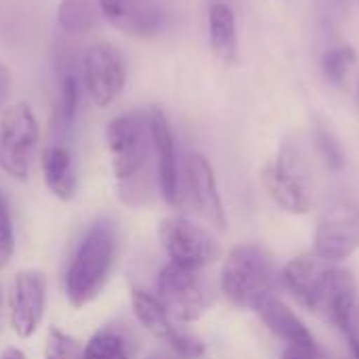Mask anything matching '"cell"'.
Instances as JSON below:
<instances>
[{"instance_id": "30bf717a", "label": "cell", "mask_w": 359, "mask_h": 359, "mask_svg": "<svg viewBox=\"0 0 359 359\" xmlns=\"http://www.w3.org/2000/svg\"><path fill=\"white\" fill-rule=\"evenodd\" d=\"M181 189H183V198L187 196V200L204 221H208L212 227L221 231L227 227V217L217 187L215 170L202 154L194 151L187 156L185 170L181 177Z\"/></svg>"}, {"instance_id": "8fae6325", "label": "cell", "mask_w": 359, "mask_h": 359, "mask_svg": "<svg viewBox=\"0 0 359 359\" xmlns=\"http://www.w3.org/2000/svg\"><path fill=\"white\" fill-rule=\"evenodd\" d=\"M149 130H151V145L156 158V181L164 202L172 208L183 204V189H181V170L177 160V147L170 122L160 107H151L147 111Z\"/></svg>"}, {"instance_id": "5b68a950", "label": "cell", "mask_w": 359, "mask_h": 359, "mask_svg": "<svg viewBox=\"0 0 359 359\" xmlns=\"http://www.w3.org/2000/svg\"><path fill=\"white\" fill-rule=\"evenodd\" d=\"M160 244L170 263L198 271L221 259V244L202 225L185 217H168L158 227Z\"/></svg>"}, {"instance_id": "4fadbf2b", "label": "cell", "mask_w": 359, "mask_h": 359, "mask_svg": "<svg viewBox=\"0 0 359 359\" xmlns=\"http://www.w3.org/2000/svg\"><path fill=\"white\" fill-rule=\"evenodd\" d=\"M46 282L40 271H19L8 288L11 326L21 339H29L44 316Z\"/></svg>"}, {"instance_id": "7c38bea8", "label": "cell", "mask_w": 359, "mask_h": 359, "mask_svg": "<svg viewBox=\"0 0 359 359\" xmlns=\"http://www.w3.org/2000/svg\"><path fill=\"white\" fill-rule=\"evenodd\" d=\"M332 267L318 252H303L284 267L282 284L305 309L320 313Z\"/></svg>"}, {"instance_id": "2e32d148", "label": "cell", "mask_w": 359, "mask_h": 359, "mask_svg": "<svg viewBox=\"0 0 359 359\" xmlns=\"http://www.w3.org/2000/svg\"><path fill=\"white\" fill-rule=\"evenodd\" d=\"M358 309V284L351 271L332 267L326 294L322 301V311L326 320H330L339 330H347L351 324V318Z\"/></svg>"}, {"instance_id": "8992f818", "label": "cell", "mask_w": 359, "mask_h": 359, "mask_svg": "<svg viewBox=\"0 0 359 359\" xmlns=\"http://www.w3.org/2000/svg\"><path fill=\"white\" fill-rule=\"evenodd\" d=\"M36 143L38 122L32 107L23 101L6 107L0 120V168L17 181H27Z\"/></svg>"}, {"instance_id": "3957f363", "label": "cell", "mask_w": 359, "mask_h": 359, "mask_svg": "<svg viewBox=\"0 0 359 359\" xmlns=\"http://www.w3.org/2000/svg\"><path fill=\"white\" fill-rule=\"evenodd\" d=\"M276 284V265L263 246L240 244L229 250L221 271V288L236 307L257 311L273 297Z\"/></svg>"}, {"instance_id": "e0dca14e", "label": "cell", "mask_w": 359, "mask_h": 359, "mask_svg": "<svg viewBox=\"0 0 359 359\" xmlns=\"http://www.w3.org/2000/svg\"><path fill=\"white\" fill-rule=\"evenodd\" d=\"M40 164L46 189L63 202L72 200L76 194V170L72 151L63 143H50L42 151Z\"/></svg>"}, {"instance_id": "f1b7e54d", "label": "cell", "mask_w": 359, "mask_h": 359, "mask_svg": "<svg viewBox=\"0 0 359 359\" xmlns=\"http://www.w3.org/2000/svg\"><path fill=\"white\" fill-rule=\"evenodd\" d=\"M0 359H25V353L17 347H6L2 353H0Z\"/></svg>"}, {"instance_id": "7402d4cb", "label": "cell", "mask_w": 359, "mask_h": 359, "mask_svg": "<svg viewBox=\"0 0 359 359\" xmlns=\"http://www.w3.org/2000/svg\"><path fill=\"white\" fill-rule=\"evenodd\" d=\"M84 359H130V349L124 337L111 330L97 332L84 347Z\"/></svg>"}, {"instance_id": "ba28073f", "label": "cell", "mask_w": 359, "mask_h": 359, "mask_svg": "<svg viewBox=\"0 0 359 359\" xmlns=\"http://www.w3.org/2000/svg\"><path fill=\"white\" fill-rule=\"evenodd\" d=\"M355 250H359V200L339 198L320 215L313 252L330 263H339Z\"/></svg>"}, {"instance_id": "ffe728a7", "label": "cell", "mask_w": 359, "mask_h": 359, "mask_svg": "<svg viewBox=\"0 0 359 359\" xmlns=\"http://www.w3.org/2000/svg\"><path fill=\"white\" fill-rule=\"evenodd\" d=\"M130 305H133V311H135L137 320L141 322V326L147 328L158 339H162L164 343H168V347L181 337L183 330H179L172 324V318L168 316V311L164 309V305L160 303L158 297L149 294L143 288H133Z\"/></svg>"}, {"instance_id": "9a60e30c", "label": "cell", "mask_w": 359, "mask_h": 359, "mask_svg": "<svg viewBox=\"0 0 359 359\" xmlns=\"http://www.w3.org/2000/svg\"><path fill=\"white\" fill-rule=\"evenodd\" d=\"M257 313L261 316L263 324L282 341H286L290 345V349H299L305 353H316V339L313 334L307 330V326L299 320V316L276 294L269 297L259 309Z\"/></svg>"}, {"instance_id": "7a4b0ae2", "label": "cell", "mask_w": 359, "mask_h": 359, "mask_svg": "<svg viewBox=\"0 0 359 359\" xmlns=\"http://www.w3.org/2000/svg\"><path fill=\"white\" fill-rule=\"evenodd\" d=\"M118 255V233L111 221H97L82 242L78 244L69 269L65 273V294L72 307H84L95 301Z\"/></svg>"}, {"instance_id": "484cf974", "label": "cell", "mask_w": 359, "mask_h": 359, "mask_svg": "<svg viewBox=\"0 0 359 359\" xmlns=\"http://www.w3.org/2000/svg\"><path fill=\"white\" fill-rule=\"evenodd\" d=\"M316 141H318L320 154H322V158L326 160V164H328L330 168H334V170L341 168L343 162H345V156H343V149H341L339 141H337L328 130H324V128H318Z\"/></svg>"}, {"instance_id": "277c9868", "label": "cell", "mask_w": 359, "mask_h": 359, "mask_svg": "<svg viewBox=\"0 0 359 359\" xmlns=\"http://www.w3.org/2000/svg\"><path fill=\"white\" fill-rule=\"evenodd\" d=\"M263 185L271 200L286 212L305 215L311 210V177L297 147L284 145L280 149L278 158L263 168Z\"/></svg>"}, {"instance_id": "4dcf8cb0", "label": "cell", "mask_w": 359, "mask_h": 359, "mask_svg": "<svg viewBox=\"0 0 359 359\" xmlns=\"http://www.w3.org/2000/svg\"><path fill=\"white\" fill-rule=\"evenodd\" d=\"M149 359H160V358H149Z\"/></svg>"}, {"instance_id": "6da1fadb", "label": "cell", "mask_w": 359, "mask_h": 359, "mask_svg": "<svg viewBox=\"0 0 359 359\" xmlns=\"http://www.w3.org/2000/svg\"><path fill=\"white\" fill-rule=\"evenodd\" d=\"M105 139L118 196L128 206H141L154 189V145L147 111H126L109 120Z\"/></svg>"}, {"instance_id": "d6986e66", "label": "cell", "mask_w": 359, "mask_h": 359, "mask_svg": "<svg viewBox=\"0 0 359 359\" xmlns=\"http://www.w3.org/2000/svg\"><path fill=\"white\" fill-rule=\"evenodd\" d=\"M78 103H80L78 76L74 74L69 65H63L59 69V90H57V101L53 109V120H50L53 143H63L65 135L72 130L76 114H78Z\"/></svg>"}, {"instance_id": "4316f807", "label": "cell", "mask_w": 359, "mask_h": 359, "mask_svg": "<svg viewBox=\"0 0 359 359\" xmlns=\"http://www.w3.org/2000/svg\"><path fill=\"white\" fill-rule=\"evenodd\" d=\"M347 339H349V347H351V353L353 358L359 359V309H355L353 318H351V324L349 328L345 330Z\"/></svg>"}, {"instance_id": "5bb4252c", "label": "cell", "mask_w": 359, "mask_h": 359, "mask_svg": "<svg viewBox=\"0 0 359 359\" xmlns=\"http://www.w3.org/2000/svg\"><path fill=\"white\" fill-rule=\"evenodd\" d=\"M101 17L135 38H154L166 29V11L156 0H101Z\"/></svg>"}, {"instance_id": "ac0fdd59", "label": "cell", "mask_w": 359, "mask_h": 359, "mask_svg": "<svg viewBox=\"0 0 359 359\" xmlns=\"http://www.w3.org/2000/svg\"><path fill=\"white\" fill-rule=\"evenodd\" d=\"M208 40L212 53L223 63H236L240 53L236 13L225 2H212L208 8Z\"/></svg>"}, {"instance_id": "603a6c76", "label": "cell", "mask_w": 359, "mask_h": 359, "mask_svg": "<svg viewBox=\"0 0 359 359\" xmlns=\"http://www.w3.org/2000/svg\"><path fill=\"white\" fill-rule=\"evenodd\" d=\"M358 61V55L353 50V46L349 44H343V46H334L330 48L324 59H322V72H324V78L334 84V86H343L349 72L353 69Z\"/></svg>"}, {"instance_id": "cb8c5ba5", "label": "cell", "mask_w": 359, "mask_h": 359, "mask_svg": "<svg viewBox=\"0 0 359 359\" xmlns=\"http://www.w3.org/2000/svg\"><path fill=\"white\" fill-rule=\"evenodd\" d=\"M44 359H84V349L63 330L50 328L46 334Z\"/></svg>"}, {"instance_id": "44dd1931", "label": "cell", "mask_w": 359, "mask_h": 359, "mask_svg": "<svg viewBox=\"0 0 359 359\" xmlns=\"http://www.w3.org/2000/svg\"><path fill=\"white\" fill-rule=\"evenodd\" d=\"M101 19V0H61L57 8L59 27L67 34L90 32Z\"/></svg>"}, {"instance_id": "52a82bcc", "label": "cell", "mask_w": 359, "mask_h": 359, "mask_svg": "<svg viewBox=\"0 0 359 359\" xmlns=\"http://www.w3.org/2000/svg\"><path fill=\"white\" fill-rule=\"evenodd\" d=\"M158 299L177 322L200 320L212 303V294L198 271L175 263L164 265L158 276Z\"/></svg>"}, {"instance_id": "f546056e", "label": "cell", "mask_w": 359, "mask_h": 359, "mask_svg": "<svg viewBox=\"0 0 359 359\" xmlns=\"http://www.w3.org/2000/svg\"><path fill=\"white\" fill-rule=\"evenodd\" d=\"M284 359H313V353H305V351H299V349H288L284 353Z\"/></svg>"}, {"instance_id": "9c48e42d", "label": "cell", "mask_w": 359, "mask_h": 359, "mask_svg": "<svg viewBox=\"0 0 359 359\" xmlns=\"http://www.w3.org/2000/svg\"><path fill=\"white\" fill-rule=\"evenodd\" d=\"M82 78L90 99L105 107L118 99L126 84V61L109 42L90 44L82 57Z\"/></svg>"}, {"instance_id": "d4e9b609", "label": "cell", "mask_w": 359, "mask_h": 359, "mask_svg": "<svg viewBox=\"0 0 359 359\" xmlns=\"http://www.w3.org/2000/svg\"><path fill=\"white\" fill-rule=\"evenodd\" d=\"M15 252V236H13V221H11V208L0 191V271L11 263Z\"/></svg>"}, {"instance_id": "83f0119b", "label": "cell", "mask_w": 359, "mask_h": 359, "mask_svg": "<svg viewBox=\"0 0 359 359\" xmlns=\"http://www.w3.org/2000/svg\"><path fill=\"white\" fill-rule=\"evenodd\" d=\"M8 93H11V69L0 61V107L8 99Z\"/></svg>"}]
</instances>
